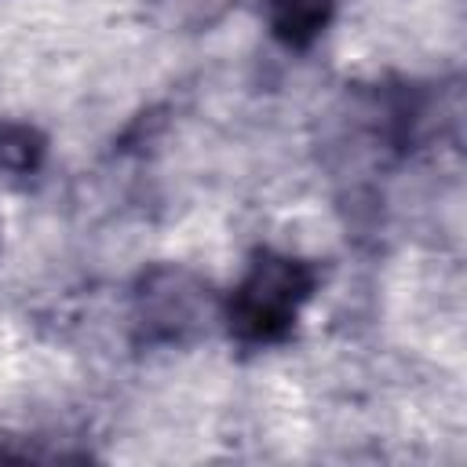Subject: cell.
<instances>
[{
    "mask_svg": "<svg viewBox=\"0 0 467 467\" xmlns=\"http://www.w3.org/2000/svg\"><path fill=\"white\" fill-rule=\"evenodd\" d=\"M314 288L317 270L306 259L285 252H259L226 303L230 336L244 347L281 343L292 332L299 306L314 296Z\"/></svg>",
    "mask_w": 467,
    "mask_h": 467,
    "instance_id": "1",
    "label": "cell"
},
{
    "mask_svg": "<svg viewBox=\"0 0 467 467\" xmlns=\"http://www.w3.org/2000/svg\"><path fill=\"white\" fill-rule=\"evenodd\" d=\"M212 317L208 285L175 266H157L135 292V321L150 343H179Z\"/></svg>",
    "mask_w": 467,
    "mask_h": 467,
    "instance_id": "2",
    "label": "cell"
},
{
    "mask_svg": "<svg viewBox=\"0 0 467 467\" xmlns=\"http://www.w3.org/2000/svg\"><path fill=\"white\" fill-rule=\"evenodd\" d=\"M332 11L336 0H270V26L288 47H306L328 26Z\"/></svg>",
    "mask_w": 467,
    "mask_h": 467,
    "instance_id": "3",
    "label": "cell"
},
{
    "mask_svg": "<svg viewBox=\"0 0 467 467\" xmlns=\"http://www.w3.org/2000/svg\"><path fill=\"white\" fill-rule=\"evenodd\" d=\"M44 135L29 124H0V171L4 175H33L44 161Z\"/></svg>",
    "mask_w": 467,
    "mask_h": 467,
    "instance_id": "4",
    "label": "cell"
}]
</instances>
